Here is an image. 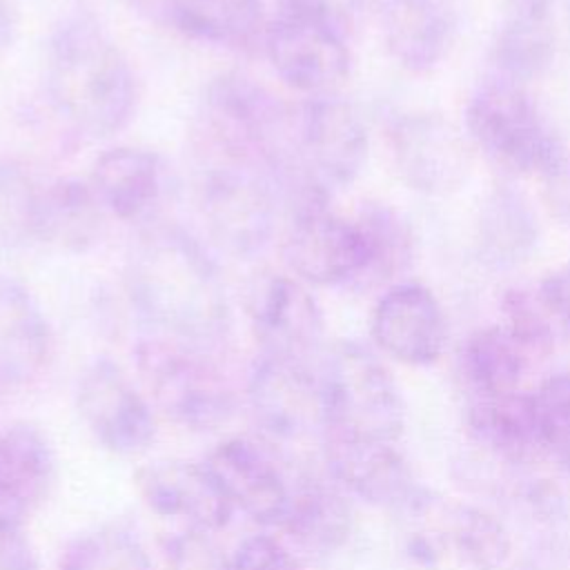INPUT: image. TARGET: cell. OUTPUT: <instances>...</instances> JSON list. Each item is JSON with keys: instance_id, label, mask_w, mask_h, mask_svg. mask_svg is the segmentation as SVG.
I'll list each match as a JSON object with an SVG mask.
<instances>
[{"instance_id": "6da1fadb", "label": "cell", "mask_w": 570, "mask_h": 570, "mask_svg": "<svg viewBox=\"0 0 570 570\" xmlns=\"http://www.w3.org/2000/svg\"><path fill=\"white\" fill-rule=\"evenodd\" d=\"M125 285L138 316L158 334L209 352L229 332L223 278L205 247L178 225H149L127 254Z\"/></svg>"}, {"instance_id": "7a4b0ae2", "label": "cell", "mask_w": 570, "mask_h": 570, "mask_svg": "<svg viewBox=\"0 0 570 570\" xmlns=\"http://www.w3.org/2000/svg\"><path fill=\"white\" fill-rule=\"evenodd\" d=\"M45 89L53 111L78 134L107 138L136 109V78L100 22L76 11L53 29L45 53Z\"/></svg>"}, {"instance_id": "3957f363", "label": "cell", "mask_w": 570, "mask_h": 570, "mask_svg": "<svg viewBox=\"0 0 570 570\" xmlns=\"http://www.w3.org/2000/svg\"><path fill=\"white\" fill-rule=\"evenodd\" d=\"M316 372L323 430L390 443L401 439L405 401L394 376L372 350L354 341H341L323 354Z\"/></svg>"}, {"instance_id": "277c9868", "label": "cell", "mask_w": 570, "mask_h": 570, "mask_svg": "<svg viewBox=\"0 0 570 570\" xmlns=\"http://www.w3.org/2000/svg\"><path fill=\"white\" fill-rule=\"evenodd\" d=\"M136 365L154 405L185 430H218L236 412L232 385L200 347L154 334L136 345Z\"/></svg>"}, {"instance_id": "5b68a950", "label": "cell", "mask_w": 570, "mask_h": 570, "mask_svg": "<svg viewBox=\"0 0 570 570\" xmlns=\"http://www.w3.org/2000/svg\"><path fill=\"white\" fill-rule=\"evenodd\" d=\"M196 203L209 238L223 252L249 258L269 243L278 196L263 167L203 158Z\"/></svg>"}, {"instance_id": "8992f818", "label": "cell", "mask_w": 570, "mask_h": 570, "mask_svg": "<svg viewBox=\"0 0 570 570\" xmlns=\"http://www.w3.org/2000/svg\"><path fill=\"white\" fill-rule=\"evenodd\" d=\"M465 134L494 167L510 176H534L563 142L521 85L497 78L468 100Z\"/></svg>"}, {"instance_id": "52a82bcc", "label": "cell", "mask_w": 570, "mask_h": 570, "mask_svg": "<svg viewBox=\"0 0 570 570\" xmlns=\"http://www.w3.org/2000/svg\"><path fill=\"white\" fill-rule=\"evenodd\" d=\"M370 136L361 114L336 96L292 107L287 154L272 176L298 171L330 191L350 185L365 167Z\"/></svg>"}, {"instance_id": "ba28073f", "label": "cell", "mask_w": 570, "mask_h": 570, "mask_svg": "<svg viewBox=\"0 0 570 570\" xmlns=\"http://www.w3.org/2000/svg\"><path fill=\"white\" fill-rule=\"evenodd\" d=\"M387 147L396 176L425 196H450L472 174V142L439 114L410 111L387 125Z\"/></svg>"}, {"instance_id": "9c48e42d", "label": "cell", "mask_w": 570, "mask_h": 570, "mask_svg": "<svg viewBox=\"0 0 570 570\" xmlns=\"http://www.w3.org/2000/svg\"><path fill=\"white\" fill-rule=\"evenodd\" d=\"M321 450L330 479L367 505L412 514L428 501L396 443L323 430Z\"/></svg>"}, {"instance_id": "30bf717a", "label": "cell", "mask_w": 570, "mask_h": 570, "mask_svg": "<svg viewBox=\"0 0 570 570\" xmlns=\"http://www.w3.org/2000/svg\"><path fill=\"white\" fill-rule=\"evenodd\" d=\"M76 410L94 441L111 454L136 456L156 441L149 401L107 356L94 358L78 376Z\"/></svg>"}, {"instance_id": "8fae6325", "label": "cell", "mask_w": 570, "mask_h": 570, "mask_svg": "<svg viewBox=\"0 0 570 570\" xmlns=\"http://www.w3.org/2000/svg\"><path fill=\"white\" fill-rule=\"evenodd\" d=\"M283 256L303 283L358 287L370 265V247L361 223L330 205L289 216Z\"/></svg>"}, {"instance_id": "7c38bea8", "label": "cell", "mask_w": 570, "mask_h": 570, "mask_svg": "<svg viewBox=\"0 0 570 570\" xmlns=\"http://www.w3.org/2000/svg\"><path fill=\"white\" fill-rule=\"evenodd\" d=\"M243 309L265 354L312 361L323 336L316 298L296 276L261 269L243 287Z\"/></svg>"}, {"instance_id": "4fadbf2b", "label": "cell", "mask_w": 570, "mask_h": 570, "mask_svg": "<svg viewBox=\"0 0 570 570\" xmlns=\"http://www.w3.org/2000/svg\"><path fill=\"white\" fill-rule=\"evenodd\" d=\"M265 53L278 78L307 98L334 96L350 78L352 53L345 31L281 13L265 31Z\"/></svg>"}, {"instance_id": "5bb4252c", "label": "cell", "mask_w": 570, "mask_h": 570, "mask_svg": "<svg viewBox=\"0 0 570 570\" xmlns=\"http://www.w3.org/2000/svg\"><path fill=\"white\" fill-rule=\"evenodd\" d=\"M254 423L274 441H298L323 430L318 372L309 361L261 354L247 379Z\"/></svg>"}, {"instance_id": "9a60e30c", "label": "cell", "mask_w": 570, "mask_h": 570, "mask_svg": "<svg viewBox=\"0 0 570 570\" xmlns=\"http://www.w3.org/2000/svg\"><path fill=\"white\" fill-rule=\"evenodd\" d=\"M234 510L261 525H278L285 519L292 476L276 459L249 439H225L203 461Z\"/></svg>"}, {"instance_id": "2e32d148", "label": "cell", "mask_w": 570, "mask_h": 570, "mask_svg": "<svg viewBox=\"0 0 570 570\" xmlns=\"http://www.w3.org/2000/svg\"><path fill=\"white\" fill-rule=\"evenodd\" d=\"M370 332L381 352L405 365L439 361L448 323L439 298L421 283H396L374 305Z\"/></svg>"}, {"instance_id": "e0dca14e", "label": "cell", "mask_w": 570, "mask_h": 570, "mask_svg": "<svg viewBox=\"0 0 570 570\" xmlns=\"http://www.w3.org/2000/svg\"><path fill=\"white\" fill-rule=\"evenodd\" d=\"M134 485L151 512L183 521L185 528L218 532L234 514L205 463L158 459L134 472Z\"/></svg>"}, {"instance_id": "ac0fdd59", "label": "cell", "mask_w": 570, "mask_h": 570, "mask_svg": "<svg viewBox=\"0 0 570 570\" xmlns=\"http://www.w3.org/2000/svg\"><path fill=\"white\" fill-rule=\"evenodd\" d=\"M89 185L105 214L134 225L156 218L169 191V174L149 149L114 147L94 160Z\"/></svg>"}, {"instance_id": "d6986e66", "label": "cell", "mask_w": 570, "mask_h": 570, "mask_svg": "<svg viewBox=\"0 0 570 570\" xmlns=\"http://www.w3.org/2000/svg\"><path fill=\"white\" fill-rule=\"evenodd\" d=\"M56 481V454L45 432L27 421L0 432V510L22 528L49 497Z\"/></svg>"}, {"instance_id": "ffe728a7", "label": "cell", "mask_w": 570, "mask_h": 570, "mask_svg": "<svg viewBox=\"0 0 570 570\" xmlns=\"http://www.w3.org/2000/svg\"><path fill=\"white\" fill-rule=\"evenodd\" d=\"M381 31L387 51L403 69L425 73L454 42L456 9L452 0H383Z\"/></svg>"}, {"instance_id": "44dd1931", "label": "cell", "mask_w": 570, "mask_h": 570, "mask_svg": "<svg viewBox=\"0 0 570 570\" xmlns=\"http://www.w3.org/2000/svg\"><path fill=\"white\" fill-rule=\"evenodd\" d=\"M51 356V330L33 296L0 276V392L29 387Z\"/></svg>"}, {"instance_id": "7402d4cb", "label": "cell", "mask_w": 570, "mask_h": 570, "mask_svg": "<svg viewBox=\"0 0 570 570\" xmlns=\"http://www.w3.org/2000/svg\"><path fill=\"white\" fill-rule=\"evenodd\" d=\"M281 528L296 550L318 559L330 557L350 539L352 505L345 490L327 476L298 472Z\"/></svg>"}, {"instance_id": "603a6c76", "label": "cell", "mask_w": 570, "mask_h": 570, "mask_svg": "<svg viewBox=\"0 0 570 570\" xmlns=\"http://www.w3.org/2000/svg\"><path fill=\"white\" fill-rule=\"evenodd\" d=\"M465 428L470 439L505 463H530L543 454L530 392L468 401Z\"/></svg>"}, {"instance_id": "cb8c5ba5", "label": "cell", "mask_w": 570, "mask_h": 570, "mask_svg": "<svg viewBox=\"0 0 570 570\" xmlns=\"http://www.w3.org/2000/svg\"><path fill=\"white\" fill-rule=\"evenodd\" d=\"M102 220L105 209L89 180L58 178L40 187L36 240L56 249L82 254L98 243Z\"/></svg>"}, {"instance_id": "d4e9b609", "label": "cell", "mask_w": 570, "mask_h": 570, "mask_svg": "<svg viewBox=\"0 0 570 570\" xmlns=\"http://www.w3.org/2000/svg\"><path fill=\"white\" fill-rule=\"evenodd\" d=\"M528 363L530 354L503 325H488L463 343L459 376L470 401L494 399L521 390Z\"/></svg>"}, {"instance_id": "484cf974", "label": "cell", "mask_w": 570, "mask_h": 570, "mask_svg": "<svg viewBox=\"0 0 570 570\" xmlns=\"http://www.w3.org/2000/svg\"><path fill=\"white\" fill-rule=\"evenodd\" d=\"M167 13L185 36L227 49H249L267 31L263 0H167Z\"/></svg>"}, {"instance_id": "4316f807", "label": "cell", "mask_w": 570, "mask_h": 570, "mask_svg": "<svg viewBox=\"0 0 570 570\" xmlns=\"http://www.w3.org/2000/svg\"><path fill=\"white\" fill-rule=\"evenodd\" d=\"M539 240V223L530 200L512 189L499 187L483 203L479 218V243L483 256L510 267L525 261Z\"/></svg>"}, {"instance_id": "83f0119b", "label": "cell", "mask_w": 570, "mask_h": 570, "mask_svg": "<svg viewBox=\"0 0 570 570\" xmlns=\"http://www.w3.org/2000/svg\"><path fill=\"white\" fill-rule=\"evenodd\" d=\"M554 60V31L550 18L510 16L492 45V62L499 78L514 85L534 80Z\"/></svg>"}, {"instance_id": "f1b7e54d", "label": "cell", "mask_w": 570, "mask_h": 570, "mask_svg": "<svg viewBox=\"0 0 570 570\" xmlns=\"http://www.w3.org/2000/svg\"><path fill=\"white\" fill-rule=\"evenodd\" d=\"M356 220L361 223L367 247L370 265L356 289H370L399 276L414 256V236L410 223L394 207L385 203H365Z\"/></svg>"}, {"instance_id": "f546056e", "label": "cell", "mask_w": 570, "mask_h": 570, "mask_svg": "<svg viewBox=\"0 0 570 570\" xmlns=\"http://www.w3.org/2000/svg\"><path fill=\"white\" fill-rule=\"evenodd\" d=\"M445 543L472 570H499L510 557V537L503 523L474 505L454 503L443 514Z\"/></svg>"}, {"instance_id": "4dcf8cb0", "label": "cell", "mask_w": 570, "mask_h": 570, "mask_svg": "<svg viewBox=\"0 0 570 570\" xmlns=\"http://www.w3.org/2000/svg\"><path fill=\"white\" fill-rule=\"evenodd\" d=\"M58 570H156L145 546L127 530L105 525L71 539Z\"/></svg>"}, {"instance_id": "1f68e13d", "label": "cell", "mask_w": 570, "mask_h": 570, "mask_svg": "<svg viewBox=\"0 0 570 570\" xmlns=\"http://www.w3.org/2000/svg\"><path fill=\"white\" fill-rule=\"evenodd\" d=\"M40 187L16 163L0 160V249H18L36 240Z\"/></svg>"}, {"instance_id": "d6a6232c", "label": "cell", "mask_w": 570, "mask_h": 570, "mask_svg": "<svg viewBox=\"0 0 570 570\" xmlns=\"http://www.w3.org/2000/svg\"><path fill=\"white\" fill-rule=\"evenodd\" d=\"M543 454L570 465V374H554L530 392Z\"/></svg>"}, {"instance_id": "836d02e7", "label": "cell", "mask_w": 570, "mask_h": 570, "mask_svg": "<svg viewBox=\"0 0 570 570\" xmlns=\"http://www.w3.org/2000/svg\"><path fill=\"white\" fill-rule=\"evenodd\" d=\"M501 309L505 318L503 327L523 345L530 358L552 352V321L539 296H532L525 289H508L501 298Z\"/></svg>"}, {"instance_id": "e575fe53", "label": "cell", "mask_w": 570, "mask_h": 570, "mask_svg": "<svg viewBox=\"0 0 570 570\" xmlns=\"http://www.w3.org/2000/svg\"><path fill=\"white\" fill-rule=\"evenodd\" d=\"M167 570H229L232 554L223 550L214 532L183 528L163 539Z\"/></svg>"}, {"instance_id": "d590c367", "label": "cell", "mask_w": 570, "mask_h": 570, "mask_svg": "<svg viewBox=\"0 0 570 570\" xmlns=\"http://www.w3.org/2000/svg\"><path fill=\"white\" fill-rule=\"evenodd\" d=\"M548 214L570 229V149L561 142L534 174Z\"/></svg>"}, {"instance_id": "8d00e7d4", "label": "cell", "mask_w": 570, "mask_h": 570, "mask_svg": "<svg viewBox=\"0 0 570 570\" xmlns=\"http://www.w3.org/2000/svg\"><path fill=\"white\" fill-rule=\"evenodd\" d=\"M229 570H303L298 557L276 537L252 534L232 552Z\"/></svg>"}, {"instance_id": "74e56055", "label": "cell", "mask_w": 570, "mask_h": 570, "mask_svg": "<svg viewBox=\"0 0 570 570\" xmlns=\"http://www.w3.org/2000/svg\"><path fill=\"white\" fill-rule=\"evenodd\" d=\"M278 2H281V13L318 20L345 31V27L352 24V20L356 18L365 0H278Z\"/></svg>"}, {"instance_id": "f35d334b", "label": "cell", "mask_w": 570, "mask_h": 570, "mask_svg": "<svg viewBox=\"0 0 570 570\" xmlns=\"http://www.w3.org/2000/svg\"><path fill=\"white\" fill-rule=\"evenodd\" d=\"M550 321L570 338V263L550 269L537 289Z\"/></svg>"}, {"instance_id": "ab89813d", "label": "cell", "mask_w": 570, "mask_h": 570, "mask_svg": "<svg viewBox=\"0 0 570 570\" xmlns=\"http://www.w3.org/2000/svg\"><path fill=\"white\" fill-rule=\"evenodd\" d=\"M0 570H40L38 557L22 528L0 530Z\"/></svg>"}, {"instance_id": "60d3db41", "label": "cell", "mask_w": 570, "mask_h": 570, "mask_svg": "<svg viewBox=\"0 0 570 570\" xmlns=\"http://www.w3.org/2000/svg\"><path fill=\"white\" fill-rule=\"evenodd\" d=\"M512 16L525 18H550V9L554 0H505Z\"/></svg>"}, {"instance_id": "b9f144b4", "label": "cell", "mask_w": 570, "mask_h": 570, "mask_svg": "<svg viewBox=\"0 0 570 570\" xmlns=\"http://www.w3.org/2000/svg\"><path fill=\"white\" fill-rule=\"evenodd\" d=\"M16 7L11 0H0V53L13 42L16 36Z\"/></svg>"}, {"instance_id": "7bdbcfd3", "label": "cell", "mask_w": 570, "mask_h": 570, "mask_svg": "<svg viewBox=\"0 0 570 570\" xmlns=\"http://www.w3.org/2000/svg\"><path fill=\"white\" fill-rule=\"evenodd\" d=\"M11 528H16V525H11V523L7 521V517H4V512L0 510V530H11Z\"/></svg>"}, {"instance_id": "ee69618b", "label": "cell", "mask_w": 570, "mask_h": 570, "mask_svg": "<svg viewBox=\"0 0 570 570\" xmlns=\"http://www.w3.org/2000/svg\"><path fill=\"white\" fill-rule=\"evenodd\" d=\"M568 20H570V0H568Z\"/></svg>"}, {"instance_id": "f6af8a7d", "label": "cell", "mask_w": 570, "mask_h": 570, "mask_svg": "<svg viewBox=\"0 0 570 570\" xmlns=\"http://www.w3.org/2000/svg\"><path fill=\"white\" fill-rule=\"evenodd\" d=\"M136 2H138V0H136Z\"/></svg>"}]
</instances>
